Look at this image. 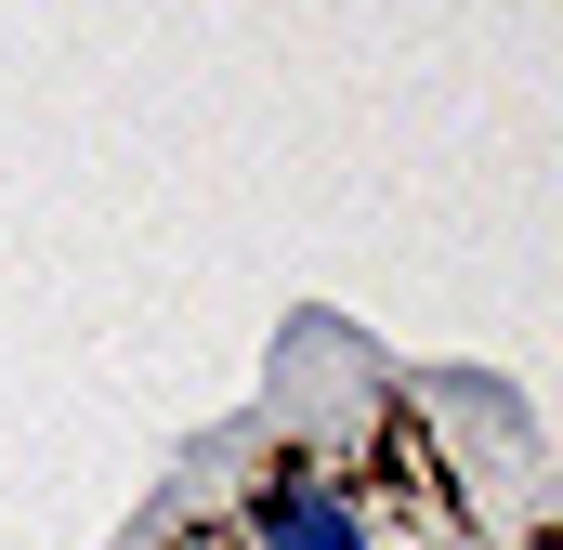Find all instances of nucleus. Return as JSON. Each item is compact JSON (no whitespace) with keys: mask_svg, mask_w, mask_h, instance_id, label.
<instances>
[{"mask_svg":"<svg viewBox=\"0 0 563 550\" xmlns=\"http://www.w3.org/2000/svg\"><path fill=\"white\" fill-rule=\"evenodd\" d=\"M250 538L263 550H367V525H354V512H341V498H328V485H250Z\"/></svg>","mask_w":563,"mask_h":550,"instance_id":"f257e3e1","label":"nucleus"}]
</instances>
